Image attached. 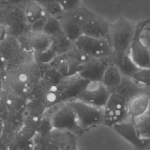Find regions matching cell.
<instances>
[{
  "mask_svg": "<svg viewBox=\"0 0 150 150\" xmlns=\"http://www.w3.org/2000/svg\"><path fill=\"white\" fill-rule=\"evenodd\" d=\"M42 66L33 59L9 67L5 73L2 89L29 99L42 80L43 70Z\"/></svg>",
  "mask_w": 150,
  "mask_h": 150,
  "instance_id": "cell-1",
  "label": "cell"
},
{
  "mask_svg": "<svg viewBox=\"0 0 150 150\" xmlns=\"http://www.w3.org/2000/svg\"><path fill=\"white\" fill-rule=\"evenodd\" d=\"M65 13L81 26L83 35L108 40L110 23L83 4L75 10Z\"/></svg>",
  "mask_w": 150,
  "mask_h": 150,
  "instance_id": "cell-2",
  "label": "cell"
},
{
  "mask_svg": "<svg viewBox=\"0 0 150 150\" xmlns=\"http://www.w3.org/2000/svg\"><path fill=\"white\" fill-rule=\"evenodd\" d=\"M137 23L121 16L109 28L108 40L115 53H129Z\"/></svg>",
  "mask_w": 150,
  "mask_h": 150,
  "instance_id": "cell-3",
  "label": "cell"
},
{
  "mask_svg": "<svg viewBox=\"0 0 150 150\" xmlns=\"http://www.w3.org/2000/svg\"><path fill=\"white\" fill-rule=\"evenodd\" d=\"M68 103L73 110L79 127L84 132L104 124V108L96 107L77 100Z\"/></svg>",
  "mask_w": 150,
  "mask_h": 150,
  "instance_id": "cell-4",
  "label": "cell"
},
{
  "mask_svg": "<svg viewBox=\"0 0 150 150\" xmlns=\"http://www.w3.org/2000/svg\"><path fill=\"white\" fill-rule=\"evenodd\" d=\"M149 23L150 19L137 23L135 32L129 47V56L139 67H150V50L143 38V32Z\"/></svg>",
  "mask_w": 150,
  "mask_h": 150,
  "instance_id": "cell-5",
  "label": "cell"
},
{
  "mask_svg": "<svg viewBox=\"0 0 150 150\" xmlns=\"http://www.w3.org/2000/svg\"><path fill=\"white\" fill-rule=\"evenodd\" d=\"M73 45L94 59H110L114 53L108 39L85 35L80 36Z\"/></svg>",
  "mask_w": 150,
  "mask_h": 150,
  "instance_id": "cell-6",
  "label": "cell"
},
{
  "mask_svg": "<svg viewBox=\"0 0 150 150\" xmlns=\"http://www.w3.org/2000/svg\"><path fill=\"white\" fill-rule=\"evenodd\" d=\"M128 100L118 91L110 93L108 100L104 107V124L112 127L122 121L127 113Z\"/></svg>",
  "mask_w": 150,
  "mask_h": 150,
  "instance_id": "cell-7",
  "label": "cell"
},
{
  "mask_svg": "<svg viewBox=\"0 0 150 150\" xmlns=\"http://www.w3.org/2000/svg\"><path fill=\"white\" fill-rule=\"evenodd\" d=\"M110 95V91L101 81H88L75 100L87 104L104 108Z\"/></svg>",
  "mask_w": 150,
  "mask_h": 150,
  "instance_id": "cell-8",
  "label": "cell"
},
{
  "mask_svg": "<svg viewBox=\"0 0 150 150\" xmlns=\"http://www.w3.org/2000/svg\"><path fill=\"white\" fill-rule=\"evenodd\" d=\"M51 124L56 129L66 130L79 135L84 132L79 127L73 110L68 102L63 103L53 114Z\"/></svg>",
  "mask_w": 150,
  "mask_h": 150,
  "instance_id": "cell-9",
  "label": "cell"
},
{
  "mask_svg": "<svg viewBox=\"0 0 150 150\" xmlns=\"http://www.w3.org/2000/svg\"><path fill=\"white\" fill-rule=\"evenodd\" d=\"M19 41L22 49L37 56L46 52L50 47L53 38L44 32L29 31L19 38Z\"/></svg>",
  "mask_w": 150,
  "mask_h": 150,
  "instance_id": "cell-10",
  "label": "cell"
},
{
  "mask_svg": "<svg viewBox=\"0 0 150 150\" xmlns=\"http://www.w3.org/2000/svg\"><path fill=\"white\" fill-rule=\"evenodd\" d=\"M112 128L129 142L135 150H150V139L143 138L139 135L132 120L130 121H122Z\"/></svg>",
  "mask_w": 150,
  "mask_h": 150,
  "instance_id": "cell-11",
  "label": "cell"
},
{
  "mask_svg": "<svg viewBox=\"0 0 150 150\" xmlns=\"http://www.w3.org/2000/svg\"><path fill=\"white\" fill-rule=\"evenodd\" d=\"M110 63V59H94L83 66L79 76L89 81H101Z\"/></svg>",
  "mask_w": 150,
  "mask_h": 150,
  "instance_id": "cell-12",
  "label": "cell"
},
{
  "mask_svg": "<svg viewBox=\"0 0 150 150\" xmlns=\"http://www.w3.org/2000/svg\"><path fill=\"white\" fill-rule=\"evenodd\" d=\"M63 77H70L79 75L83 66L72 60L58 56L49 64Z\"/></svg>",
  "mask_w": 150,
  "mask_h": 150,
  "instance_id": "cell-13",
  "label": "cell"
},
{
  "mask_svg": "<svg viewBox=\"0 0 150 150\" xmlns=\"http://www.w3.org/2000/svg\"><path fill=\"white\" fill-rule=\"evenodd\" d=\"M149 97L146 93H142L132 97L128 101L127 113L132 120L138 118L148 112Z\"/></svg>",
  "mask_w": 150,
  "mask_h": 150,
  "instance_id": "cell-14",
  "label": "cell"
},
{
  "mask_svg": "<svg viewBox=\"0 0 150 150\" xmlns=\"http://www.w3.org/2000/svg\"><path fill=\"white\" fill-rule=\"evenodd\" d=\"M120 70L124 77L129 78L139 68L132 60L129 53H115L110 59Z\"/></svg>",
  "mask_w": 150,
  "mask_h": 150,
  "instance_id": "cell-15",
  "label": "cell"
},
{
  "mask_svg": "<svg viewBox=\"0 0 150 150\" xmlns=\"http://www.w3.org/2000/svg\"><path fill=\"white\" fill-rule=\"evenodd\" d=\"M56 18L60 25L64 35L73 43L83 35L81 26L64 12Z\"/></svg>",
  "mask_w": 150,
  "mask_h": 150,
  "instance_id": "cell-16",
  "label": "cell"
},
{
  "mask_svg": "<svg viewBox=\"0 0 150 150\" xmlns=\"http://www.w3.org/2000/svg\"><path fill=\"white\" fill-rule=\"evenodd\" d=\"M123 80L124 76L119 69L110 62L104 73L101 82L111 93L120 87Z\"/></svg>",
  "mask_w": 150,
  "mask_h": 150,
  "instance_id": "cell-17",
  "label": "cell"
},
{
  "mask_svg": "<svg viewBox=\"0 0 150 150\" xmlns=\"http://www.w3.org/2000/svg\"><path fill=\"white\" fill-rule=\"evenodd\" d=\"M1 96V101L4 107L12 111L22 110L29 100L6 89L2 90Z\"/></svg>",
  "mask_w": 150,
  "mask_h": 150,
  "instance_id": "cell-18",
  "label": "cell"
},
{
  "mask_svg": "<svg viewBox=\"0 0 150 150\" xmlns=\"http://www.w3.org/2000/svg\"><path fill=\"white\" fill-rule=\"evenodd\" d=\"M23 11L25 19L29 25L47 14L42 5L37 0H32L27 2L23 6Z\"/></svg>",
  "mask_w": 150,
  "mask_h": 150,
  "instance_id": "cell-19",
  "label": "cell"
},
{
  "mask_svg": "<svg viewBox=\"0 0 150 150\" xmlns=\"http://www.w3.org/2000/svg\"><path fill=\"white\" fill-rule=\"evenodd\" d=\"M139 135L146 139H150V114L146 113L132 120Z\"/></svg>",
  "mask_w": 150,
  "mask_h": 150,
  "instance_id": "cell-20",
  "label": "cell"
},
{
  "mask_svg": "<svg viewBox=\"0 0 150 150\" xmlns=\"http://www.w3.org/2000/svg\"><path fill=\"white\" fill-rule=\"evenodd\" d=\"M60 57L72 60L82 65H85L94 59L81 50L76 48L74 45L71 49L64 54L60 56Z\"/></svg>",
  "mask_w": 150,
  "mask_h": 150,
  "instance_id": "cell-21",
  "label": "cell"
},
{
  "mask_svg": "<svg viewBox=\"0 0 150 150\" xmlns=\"http://www.w3.org/2000/svg\"><path fill=\"white\" fill-rule=\"evenodd\" d=\"M128 79L134 83L147 88L150 87V67H139Z\"/></svg>",
  "mask_w": 150,
  "mask_h": 150,
  "instance_id": "cell-22",
  "label": "cell"
},
{
  "mask_svg": "<svg viewBox=\"0 0 150 150\" xmlns=\"http://www.w3.org/2000/svg\"><path fill=\"white\" fill-rule=\"evenodd\" d=\"M43 32L52 38L64 35L60 25L57 18L49 16Z\"/></svg>",
  "mask_w": 150,
  "mask_h": 150,
  "instance_id": "cell-23",
  "label": "cell"
},
{
  "mask_svg": "<svg viewBox=\"0 0 150 150\" xmlns=\"http://www.w3.org/2000/svg\"><path fill=\"white\" fill-rule=\"evenodd\" d=\"M63 12L66 13L73 11L83 4L81 0H55Z\"/></svg>",
  "mask_w": 150,
  "mask_h": 150,
  "instance_id": "cell-24",
  "label": "cell"
},
{
  "mask_svg": "<svg viewBox=\"0 0 150 150\" xmlns=\"http://www.w3.org/2000/svg\"><path fill=\"white\" fill-rule=\"evenodd\" d=\"M49 16H50L48 14H46L42 18L30 25V31L35 32H43Z\"/></svg>",
  "mask_w": 150,
  "mask_h": 150,
  "instance_id": "cell-25",
  "label": "cell"
},
{
  "mask_svg": "<svg viewBox=\"0 0 150 150\" xmlns=\"http://www.w3.org/2000/svg\"><path fill=\"white\" fill-rule=\"evenodd\" d=\"M9 64L7 59L0 50V73H5L8 69Z\"/></svg>",
  "mask_w": 150,
  "mask_h": 150,
  "instance_id": "cell-26",
  "label": "cell"
},
{
  "mask_svg": "<svg viewBox=\"0 0 150 150\" xmlns=\"http://www.w3.org/2000/svg\"><path fill=\"white\" fill-rule=\"evenodd\" d=\"M32 0H10L7 5L12 6H24L27 2Z\"/></svg>",
  "mask_w": 150,
  "mask_h": 150,
  "instance_id": "cell-27",
  "label": "cell"
},
{
  "mask_svg": "<svg viewBox=\"0 0 150 150\" xmlns=\"http://www.w3.org/2000/svg\"><path fill=\"white\" fill-rule=\"evenodd\" d=\"M7 36L8 31L6 27L2 24H0V42H2Z\"/></svg>",
  "mask_w": 150,
  "mask_h": 150,
  "instance_id": "cell-28",
  "label": "cell"
},
{
  "mask_svg": "<svg viewBox=\"0 0 150 150\" xmlns=\"http://www.w3.org/2000/svg\"><path fill=\"white\" fill-rule=\"evenodd\" d=\"M5 73H0V92L2 91V90L3 88V86H4Z\"/></svg>",
  "mask_w": 150,
  "mask_h": 150,
  "instance_id": "cell-29",
  "label": "cell"
},
{
  "mask_svg": "<svg viewBox=\"0 0 150 150\" xmlns=\"http://www.w3.org/2000/svg\"><path fill=\"white\" fill-rule=\"evenodd\" d=\"M3 129H4V122H3L2 119L0 117V146H1V138H2V137Z\"/></svg>",
  "mask_w": 150,
  "mask_h": 150,
  "instance_id": "cell-30",
  "label": "cell"
},
{
  "mask_svg": "<svg viewBox=\"0 0 150 150\" xmlns=\"http://www.w3.org/2000/svg\"><path fill=\"white\" fill-rule=\"evenodd\" d=\"M146 93L148 94V97H149V108H148V112L146 113L150 114V87L147 88V92H146Z\"/></svg>",
  "mask_w": 150,
  "mask_h": 150,
  "instance_id": "cell-31",
  "label": "cell"
},
{
  "mask_svg": "<svg viewBox=\"0 0 150 150\" xmlns=\"http://www.w3.org/2000/svg\"><path fill=\"white\" fill-rule=\"evenodd\" d=\"M67 150H78L77 149V146L76 142L73 143L69 148Z\"/></svg>",
  "mask_w": 150,
  "mask_h": 150,
  "instance_id": "cell-32",
  "label": "cell"
},
{
  "mask_svg": "<svg viewBox=\"0 0 150 150\" xmlns=\"http://www.w3.org/2000/svg\"><path fill=\"white\" fill-rule=\"evenodd\" d=\"M146 44L148 45L149 48V50H150V36H148L146 38Z\"/></svg>",
  "mask_w": 150,
  "mask_h": 150,
  "instance_id": "cell-33",
  "label": "cell"
},
{
  "mask_svg": "<svg viewBox=\"0 0 150 150\" xmlns=\"http://www.w3.org/2000/svg\"><path fill=\"white\" fill-rule=\"evenodd\" d=\"M10 0H0V3L4 5H7Z\"/></svg>",
  "mask_w": 150,
  "mask_h": 150,
  "instance_id": "cell-34",
  "label": "cell"
},
{
  "mask_svg": "<svg viewBox=\"0 0 150 150\" xmlns=\"http://www.w3.org/2000/svg\"><path fill=\"white\" fill-rule=\"evenodd\" d=\"M145 30H146L147 32H149V33H150V26H148L146 28Z\"/></svg>",
  "mask_w": 150,
  "mask_h": 150,
  "instance_id": "cell-35",
  "label": "cell"
},
{
  "mask_svg": "<svg viewBox=\"0 0 150 150\" xmlns=\"http://www.w3.org/2000/svg\"><path fill=\"white\" fill-rule=\"evenodd\" d=\"M5 5H4V4H1V3H0V9H2V8H4V7Z\"/></svg>",
  "mask_w": 150,
  "mask_h": 150,
  "instance_id": "cell-36",
  "label": "cell"
},
{
  "mask_svg": "<svg viewBox=\"0 0 150 150\" xmlns=\"http://www.w3.org/2000/svg\"><path fill=\"white\" fill-rule=\"evenodd\" d=\"M1 92H0V100H1Z\"/></svg>",
  "mask_w": 150,
  "mask_h": 150,
  "instance_id": "cell-37",
  "label": "cell"
}]
</instances>
